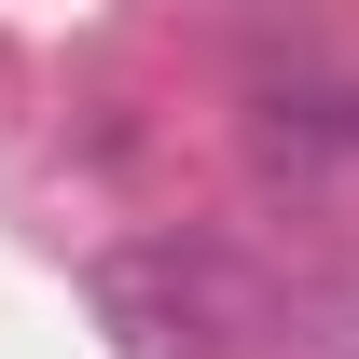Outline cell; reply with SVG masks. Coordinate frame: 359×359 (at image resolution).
Instances as JSON below:
<instances>
[{
	"instance_id": "cell-1",
	"label": "cell",
	"mask_w": 359,
	"mask_h": 359,
	"mask_svg": "<svg viewBox=\"0 0 359 359\" xmlns=\"http://www.w3.org/2000/svg\"><path fill=\"white\" fill-rule=\"evenodd\" d=\"M97 304L125 318L138 359H222V332L249 318L208 249H111V263H97Z\"/></svg>"
},
{
	"instance_id": "cell-2",
	"label": "cell",
	"mask_w": 359,
	"mask_h": 359,
	"mask_svg": "<svg viewBox=\"0 0 359 359\" xmlns=\"http://www.w3.org/2000/svg\"><path fill=\"white\" fill-rule=\"evenodd\" d=\"M249 152L290 166V180L359 166V69L346 55H276L263 83H249Z\"/></svg>"
}]
</instances>
